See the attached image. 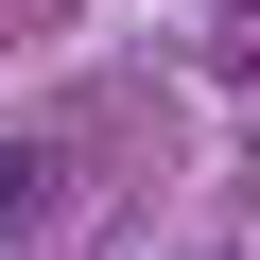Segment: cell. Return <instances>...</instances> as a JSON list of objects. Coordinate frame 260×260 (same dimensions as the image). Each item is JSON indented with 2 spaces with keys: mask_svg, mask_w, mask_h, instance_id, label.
Here are the masks:
<instances>
[{
  "mask_svg": "<svg viewBox=\"0 0 260 260\" xmlns=\"http://www.w3.org/2000/svg\"><path fill=\"white\" fill-rule=\"evenodd\" d=\"M0 208H35V156H0Z\"/></svg>",
  "mask_w": 260,
  "mask_h": 260,
  "instance_id": "6da1fadb",
  "label": "cell"
}]
</instances>
